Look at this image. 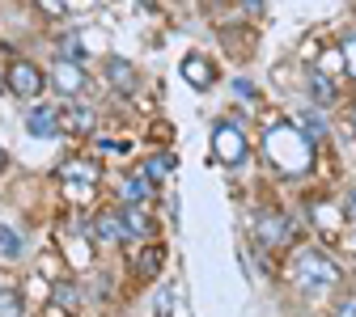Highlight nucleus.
Here are the masks:
<instances>
[{
    "label": "nucleus",
    "instance_id": "nucleus-1",
    "mask_svg": "<svg viewBox=\"0 0 356 317\" xmlns=\"http://www.w3.org/2000/svg\"><path fill=\"white\" fill-rule=\"evenodd\" d=\"M263 153H267V161H272L280 173H301V169H309V140L301 135L297 123H280V127L267 131Z\"/></svg>",
    "mask_w": 356,
    "mask_h": 317
},
{
    "label": "nucleus",
    "instance_id": "nucleus-2",
    "mask_svg": "<svg viewBox=\"0 0 356 317\" xmlns=\"http://www.w3.org/2000/svg\"><path fill=\"white\" fill-rule=\"evenodd\" d=\"M293 280H297L301 288H309V292L335 288V284H339V266H335L327 254H318V250H301L297 262H293Z\"/></svg>",
    "mask_w": 356,
    "mask_h": 317
},
{
    "label": "nucleus",
    "instance_id": "nucleus-3",
    "mask_svg": "<svg viewBox=\"0 0 356 317\" xmlns=\"http://www.w3.org/2000/svg\"><path fill=\"white\" fill-rule=\"evenodd\" d=\"M212 153L225 161V165H242V161H246V135H242V127L220 123V127L212 131Z\"/></svg>",
    "mask_w": 356,
    "mask_h": 317
},
{
    "label": "nucleus",
    "instance_id": "nucleus-4",
    "mask_svg": "<svg viewBox=\"0 0 356 317\" xmlns=\"http://www.w3.org/2000/svg\"><path fill=\"white\" fill-rule=\"evenodd\" d=\"M42 85H47L42 68H34V64H26V60H17V64L9 68V89H13L17 98H34Z\"/></svg>",
    "mask_w": 356,
    "mask_h": 317
},
{
    "label": "nucleus",
    "instance_id": "nucleus-5",
    "mask_svg": "<svg viewBox=\"0 0 356 317\" xmlns=\"http://www.w3.org/2000/svg\"><path fill=\"white\" fill-rule=\"evenodd\" d=\"M26 127H30L34 140H51V135H60V110L56 106H30Z\"/></svg>",
    "mask_w": 356,
    "mask_h": 317
},
{
    "label": "nucleus",
    "instance_id": "nucleus-6",
    "mask_svg": "<svg viewBox=\"0 0 356 317\" xmlns=\"http://www.w3.org/2000/svg\"><path fill=\"white\" fill-rule=\"evenodd\" d=\"M106 80L119 89V94H131V89L140 85V76H136V64H131V60H123V55H111V60H106Z\"/></svg>",
    "mask_w": 356,
    "mask_h": 317
},
{
    "label": "nucleus",
    "instance_id": "nucleus-7",
    "mask_svg": "<svg viewBox=\"0 0 356 317\" xmlns=\"http://www.w3.org/2000/svg\"><path fill=\"white\" fill-rule=\"evenodd\" d=\"M56 85L64 89V94H81V89H85L89 80H85L81 64H68V60H60V64H56Z\"/></svg>",
    "mask_w": 356,
    "mask_h": 317
},
{
    "label": "nucleus",
    "instance_id": "nucleus-8",
    "mask_svg": "<svg viewBox=\"0 0 356 317\" xmlns=\"http://www.w3.org/2000/svg\"><path fill=\"white\" fill-rule=\"evenodd\" d=\"M309 94H314V102L318 106H335V98H339V89H335V80L327 76V72H309Z\"/></svg>",
    "mask_w": 356,
    "mask_h": 317
},
{
    "label": "nucleus",
    "instance_id": "nucleus-9",
    "mask_svg": "<svg viewBox=\"0 0 356 317\" xmlns=\"http://www.w3.org/2000/svg\"><path fill=\"white\" fill-rule=\"evenodd\" d=\"M183 76H187V85L208 89V85H212V64H208L204 55H187V60H183Z\"/></svg>",
    "mask_w": 356,
    "mask_h": 317
},
{
    "label": "nucleus",
    "instance_id": "nucleus-10",
    "mask_svg": "<svg viewBox=\"0 0 356 317\" xmlns=\"http://www.w3.org/2000/svg\"><path fill=\"white\" fill-rule=\"evenodd\" d=\"M119 220H123V233L127 237H149L153 233V224H149V216L140 207H119Z\"/></svg>",
    "mask_w": 356,
    "mask_h": 317
},
{
    "label": "nucleus",
    "instance_id": "nucleus-11",
    "mask_svg": "<svg viewBox=\"0 0 356 317\" xmlns=\"http://www.w3.org/2000/svg\"><path fill=\"white\" fill-rule=\"evenodd\" d=\"M297 127H301V135H305L309 144L327 140V119H323L318 110H301V114H297Z\"/></svg>",
    "mask_w": 356,
    "mask_h": 317
},
{
    "label": "nucleus",
    "instance_id": "nucleus-12",
    "mask_svg": "<svg viewBox=\"0 0 356 317\" xmlns=\"http://www.w3.org/2000/svg\"><path fill=\"white\" fill-rule=\"evenodd\" d=\"M259 237L272 241V246L284 241V237H289V220H284V216H263V220H259Z\"/></svg>",
    "mask_w": 356,
    "mask_h": 317
},
{
    "label": "nucleus",
    "instance_id": "nucleus-13",
    "mask_svg": "<svg viewBox=\"0 0 356 317\" xmlns=\"http://www.w3.org/2000/svg\"><path fill=\"white\" fill-rule=\"evenodd\" d=\"M94 233H98L102 241H123V237H127V233H123L119 212H115V216H98V220H94Z\"/></svg>",
    "mask_w": 356,
    "mask_h": 317
},
{
    "label": "nucleus",
    "instance_id": "nucleus-14",
    "mask_svg": "<svg viewBox=\"0 0 356 317\" xmlns=\"http://www.w3.org/2000/svg\"><path fill=\"white\" fill-rule=\"evenodd\" d=\"M145 195H149V178H140V173H131V178H123V199H127V207H136V203H145Z\"/></svg>",
    "mask_w": 356,
    "mask_h": 317
},
{
    "label": "nucleus",
    "instance_id": "nucleus-15",
    "mask_svg": "<svg viewBox=\"0 0 356 317\" xmlns=\"http://www.w3.org/2000/svg\"><path fill=\"white\" fill-rule=\"evenodd\" d=\"M22 233L17 229H9V224H0V254H5V258H22Z\"/></svg>",
    "mask_w": 356,
    "mask_h": 317
},
{
    "label": "nucleus",
    "instance_id": "nucleus-16",
    "mask_svg": "<svg viewBox=\"0 0 356 317\" xmlns=\"http://www.w3.org/2000/svg\"><path fill=\"white\" fill-rule=\"evenodd\" d=\"M60 173L68 178V182H85V187H89V182H98V169H94V165H85V161H72V165H64Z\"/></svg>",
    "mask_w": 356,
    "mask_h": 317
},
{
    "label": "nucleus",
    "instance_id": "nucleus-17",
    "mask_svg": "<svg viewBox=\"0 0 356 317\" xmlns=\"http://www.w3.org/2000/svg\"><path fill=\"white\" fill-rule=\"evenodd\" d=\"M170 169H174V157H149L145 161V178H149V182H161Z\"/></svg>",
    "mask_w": 356,
    "mask_h": 317
},
{
    "label": "nucleus",
    "instance_id": "nucleus-18",
    "mask_svg": "<svg viewBox=\"0 0 356 317\" xmlns=\"http://www.w3.org/2000/svg\"><path fill=\"white\" fill-rule=\"evenodd\" d=\"M81 55H85V47H81V34H64V38H60V60L76 64Z\"/></svg>",
    "mask_w": 356,
    "mask_h": 317
},
{
    "label": "nucleus",
    "instance_id": "nucleus-19",
    "mask_svg": "<svg viewBox=\"0 0 356 317\" xmlns=\"http://www.w3.org/2000/svg\"><path fill=\"white\" fill-rule=\"evenodd\" d=\"M0 317H22V296L13 288H0Z\"/></svg>",
    "mask_w": 356,
    "mask_h": 317
},
{
    "label": "nucleus",
    "instance_id": "nucleus-20",
    "mask_svg": "<svg viewBox=\"0 0 356 317\" xmlns=\"http://www.w3.org/2000/svg\"><path fill=\"white\" fill-rule=\"evenodd\" d=\"M56 305H60V309H72V305H76V288H72V284H60V288H56Z\"/></svg>",
    "mask_w": 356,
    "mask_h": 317
},
{
    "label": "nucleus",
    "instance_id": "nucleus-21",
    "mask_svg": "<svg viewBox=\"0 0 356 317\" xmlns=\"http://www.w3.org/2000/svg\"><path fill=\"white\" fill-rule=\"evenodd\" d=\"M343 72H352V76H356V38H348V42H343Z\"/></svg>",
    "mask_w": 356,
    "mask_h": 317
},
{
    "label": "nucleus",
    "instance_id": "nucleus-22",
    "mask_svg": "<svg viewBox=\"0 0 356 317\" xmlns=\"http://www.w3.org/2000/svg\"><path fill=\"white\" fill-rule=\"evenodd\" d=\"M157 262H161V250H149V254L140 258V271H149V275H153V271H157Z\"/></svg>",
    "mask_w": 356,
    "mask_h": 317
},
{
    "label": "nucleus",
    "instance_id": "nucleus-23",
    "mask_svg": "<svg viewBox=\"0 0 356 317\" xmlns=\"http://www.w3.org/2000/svg\"><path fill=\"white\" fill-rule=\"evenodd\" d=\"M72 127H76V131H85V127H89V110L72 106Z\"/></svg>",
    "mask_w": 356,
    "mask_h": 317
},
{
    "label": "nucleus",
    "instance_id": "nucleus-24",
    "mask_svg": "<svg viewBox=\"0 0 356 317\" xmlns=\"http://www.w3.org/2000/svg\"><path fill=\"white\" fill-rule=\"evenodd\" d=\"M335 317H356V300H339L335 305Z\"/></svg>",
    "mask_w": 356,
    "mask_h": 317
},
{
    "label": "nucleus",
    "instance_id": "nucleus-25",
    "mask_svg": "<svg viewBox=\"0 0 356 317\" xmlns=\"http://www.w3.org/2000/svg\"><path fill=\"white\" fill-rule=\"evenodd\" d=\"M234 89H238L242 98H254V85H250V80H234Z\"/></svg>",
    "mask_w": 356,
    "mask_h": 317
},
{
    "label": "nucleus",
    "instance_id": "nucleus-26",
    "mask_svg": "<svg viewBox=\"0 0 356 317\" xmlns=\"http://www.w3.org/2000/svg\"><path fill=\"white\" fill-rule=\"evenodd\" d=\"M157 313H161V317H170V292H161V296H157Z\"/></svg>",
    "mask_w": 356,
    "mask_h": 317
},
{
    "label": "nucleus",
    "instance_id": "nucleus-27",
    "mask_svg": "<svg viewBox=\"0 0 356 317\" xmlns=\"http://www.w3.org/2000/svg\"><path fill=\"white\" fill-rule=\"evenodd\" d=\"M38 5L47 9V13H60V9H64V0H38Z\"/></svg>",
    "mask_w": 356,
    "mask_h": 317
},
{
    "label": "nucleus",
    "instance_id": "nucleus-28",
    "mask_svg": "<svg viewBox=\"0 0 356 317\" xmlns=\"http://www.w3.org/2000/svg\"><path fill=\"white\" fill-rule=\"evenodd\" d=\"M348 216H352V220H356V187H352V191H348Z\"/></svg>",
    "mask_w": 356,
    "mask_h": 317
},
{
    "label": "nucleus",
    "instance_id": "nucleus-29",
    "mask_svg": "<svg viewBox=\"0 0 356 317\" xmlns=\"http://www.w3.org/2000/svg\"><path fill=\"white\" fill-rule=\"evenodd\" d=\"M246 13H263V0H246Z\"/></svg>",
    "mask_w": 356,
    "mask_h": 317
},
{
    "label": "nucleus",
    "instance_id": "nucleus-30",
    "mask_svg": "<svg viewBox=\"0 0 356 317\" xmlns=\"http://www.w3.org/2000/svg\"><path fill=\"white\" fill-rule=\"evenodd\" d=\"M136 5H145V9H153V0H136Z\"/></svg>",
    "mask_w": 356,
    "mask_h": 317
},
{
    "label": "nucleus",
    "instance_id": "nucleus-31",
    "mask_svg": "<svg viewBox=\"0 0 356 317\" xmlns=\"http://www.w3.org/2000/svg\"><path fill=\"white\" fill-rule=\"evenodd\" d=\"M0 169H5V148H0Z\"/></svg>",
    "mask_w": 356,
    "mask_h": 317
},
{
    "label": "nucleus",
    "instance_id": "nucleus-32",
    "mask_svg": "<svg viewBox=\"0 0 356 317\" xmlns=\"http://www.w3.org/2000/svg\"><path fill=\"white\" fill-rule=\"evenodd\" d=\"M352 123H356V110H352Z\"/></svg>",
    "mask_w": 356,
    "mask_h": 317
},
{
    "label": "nucleus",
    "instance_id": "nucleus-33",
    "mask_svg": "<svg viewBox=\"0 0 356 317\" xmlns=\"http://www.w3.org/2000/svg\"><path fill=\"white\" fill-rule=\"evenodd\" d=\"M0 85H5V76H0Z\"/></svg>",
    "mask_w": 356,
    "mask_h": 317
}]
</instances>
